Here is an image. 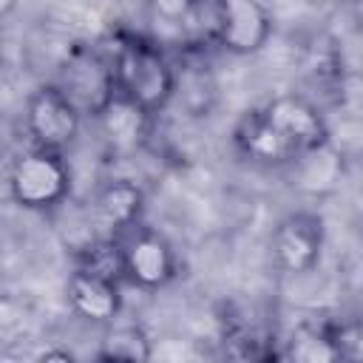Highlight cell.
Returning a JSON list of instances; mask_svg holds the SVG:
<instances>
[{
	"mask_svg": "<svg viewBox=\"0 0 363 363\" xmlns=\"http://www.w3.org/2000/svg\"><path fill=\"white\" fill-rule=\"evenodd\" d=\"M99 360H130V363H145L153 360V340L142 326H113L105 332L102 346L96 352Z\"/></svg>",
	"mask_w": 363,
	"mask_h": 363,
	"instance_id": "14",
	"label": "cell"
},
{
	"mask_svg": "<svg viewBox=\"0 0 363 363\" xmlns=\"http://www.w3.org/2000/svg\"><path fill=\"white\" fill-rule=\"evenodd\" d=\"M96 122L105 145L116 153H133L136 147L145 145L150 130V113L122 94H113L102 105V111L96 113Z\"/></svg>",
	"mask_w": 363,
	"mask_h": 363,
	"instance_id": "9",
	"label": "cell"
},
{
	"mask_svg": "<svg viewBox=\"0 0 363 363\" xmlns=\"http://www.w3.org/2000/svg\"><path fill=\"white\" fill-rule=\"evenodd\" d=\"M122 252H125V275L142 289H162L176 278V252L162 235L150 230H142L128 241H122Z\"/></svg>",
	"mask_w": 363,
	"mask_h": 363,
	"instance_id": "8",
	"label": "cell"
},
{
	"mask_svg": "<svg viewBox=\"0 0 363 363\" xmlns=\"http://www.w3.org/2000/svg\"><path fill=\"white\" fill-rule=\"evenodd\" d=\"M65 295H68L71 309L79 318L91 320V323H111L122 309L119 284L111 281V278L94 275V272L82 269V267H77L71 272Z\"/></svg>",
	"mask_w": 363,
	"mask_h": 363,
	"instance_id": "10",
	"label": "cell"
},
{
	"mask_svg": "<svg viewBox=\"0 0 363 363\" xmlns=\"http://www.w3.org/2000/svg\"><path fill=\"white\" fill-rule=\"evenodd\" d=\"M233 142L250 162L258 164H289L295 159V150L272 128V122L264 116L261 108H252L238 116L233 128Z\"/></svg>",
	"mask_w": 363,
	"mask_h": 363,
	"instance_id": "11",
	"label": "cell"
},
{
	"mask_svg": "<svg viewBox=\"0 0 363 363\" xmlns=\"http://www.w3.org/2000/svg\"><path fill=\"white\" fill-rule=\"evenodd\" d=\"M261 111L272 122V128L286 139V145L295 150V156L329 142L326 119L309 99H303L298 94H281V96L269 99Z\"/></svg>",
	"mask_w": 363,
	"mask_h": 363,
	"instance_id": "7",
	"label": "cell"
},
{
	"mask_svg": "<svg viewBox=\"0 0 363 363\" xmlns=\"http://www.w3.org/2000/svg\"><path fill=\"white\" fill-rule=\"evenodd\" d=\"M79 119L82 113L57 85H43L28 96L26 128L37 147L57 150V153L68 147L79 133Z\"/></svg>",
	"mask_w": 363,
	"mask_h": 363,
	"instance_id": "5",
	"label": "cell"
},
{
	"mask_svg": "<svg viewBox=\"0 0 363 363\" xmlns=\"http://www.w3.org/2000/svg\"><path fill=\"white\" fill-rule=\"evenodd\" d=\"M28 323L26 306L11 295H0V343L23 340L28 335Z\"/></svg>",
	"mask_w": 363,
	"mask_h": 363,
	"instance_id": "17",
	"label": "cell"
},
{
	"mask_svg": "<svg viewBox=\"0 0 363 363\" xmlns=\"http://www.w3.org/2000/svg\"><path fill=\"white\" fill-rule=\"evenodd\" d=\"M332 343H335V352H337V360H349V363H357L363 360V329L357 320H346V323H335V326H326Z\"/></svg>",
	"mask_w": 363,
	"mask_h": 363,
	"instance_id": "18",
	"label": "cell"
},
{
	"mask_svg": "<svg viewBox=\"0 0 363 363\" xmlns=\"http://www.w3.org/2000/svg\"><path fill=\"white\" fill-rule=\"evenodd\" d=\"M14 3H17V0H0V20L14 9Z\"/></svg>",
	"mask_w": 363,
	"mask_h": 363,
	"instance_id": "21",
	"label": "cell"
},
{
	"mask_svg": "<svg viewBox=\"0 0 363 363\" xmlns=\"http://www.w3.org/2000/svg\"><path fill=\"white\" fill-rule=\"evenodd\" d=\"M289 164H292V182L303 193H312V196L332 190L343 173V156L335 150L332 139L312 147V150L298 153Z\"/></svg>",
	"mask_w": 363,
	"mask_h": 363,
	"instance_id": "13",
	"label": "cell"
},
{
	"mask_svg": "<svg viewBox=\"0 0 363 363\" xmlns=\"http://www.w3.org/2000/svg\"><path fill=\"white\" fill-rule=\"evenodd\" d=\"M79 267L94 272V275H102V278H111V281H119L125 275V252H122V241L113 238V235H105V238H96L91 241L82 255H79Z\"/></svg>",
	"mask_w": 363,
	"mask_h": 363,
	"instance_id": "16",
	"label": "cell"
},
{
	"mask_svg": "<svg viewBox=\"0 0 363 363\" xmlns=\"http://www.w3.org/2000/svg\"><path fill=\"white\" fill-rule=\"evenodd\" d=\"M281 357L295 360V363H335L337 352H335V343L326 329L298 326L292 332V337L286 340V349Z\"/></svg>",
	"mask_w": 363,
	"mask_h": 363,
	"instance_id": "15",
	"label": "cell"
},
{
	"mask_svg": "<svg viewBox=\"0 0 363 363\" xmlns=\"http://www.w3.org/2000/svg\"><path fill=\"white\" fill-rule=\"evenodd\" d=\"M37 360H62V363H71L74 354H71L68 349H43V352L37 354Z\"/></svg>",
	"mask_w": 363,
	"mask_h": 363,
	"instance_id": "20",
	"label": "cell"
},
{
	"mask_svg": "<svg viewBox=\"0 0 363 363\" xmlns=\"http://www.w3.org/2000/svg\"><path fill=\"white\" fill-rule=\"evenodd\" d=\"M150 6L164 20H182V17L190 14V9L196 6V0H150Z\"/></svg>",
	"mask_w": 363,
	"mask_h": 363,
	"instance_id": "19",
	"label": "cell"
},
{
	"mask_svg": "<svg viewBox=\"0 0 363 363\" xmlns=\"http://www.w3.org/2000/svg\"><path fill=\"white\" fill-rule=\"evenodd\" d=\"M71 190V173L57 150L34 147L23 153L9 170V193L26 210H48Z\"/></svg>",
	"mask_w": 363,
	"mask_h": 363,
	"instance_id": "2",
	"label": "cell"
},
{
	"mask_svg": "<svg viewBox=\"0 0 363 363\" xmlns=\"http://www.w3.org/2000/svg\"><path fill=\"white\" fill-rule=\"evenodd\" d=\"M213 28L221 48L247 57L267 45L272 20L261 0H213Z\"/></svg>",
	"mask_w": 363,
	"mask_h": 363,
	"instance_id": "6",
	"label": "cell"
},
{
	"mask_svg": "<svg viewBox=\"0 0 363 363\" xmlns=\"http://www.w3.org/2000/svg\"><path fill=\"white\" fill-rule=\"evenodd\" d=\"M111 71L116 94L128 96L147 113H159L176 94V74L170 62L153 43L142 37L128 34L116 43Z\"/></svg>",
	"mask_w": 363,
	"mask_h": 363,
	"instance_id": "1",
	"label": "cell"
},
{
	"mask_svg": "<svg viewBox=\"0 0 363 363\" xmlns=\"http://www.w3.org/2000/svg\"><path fill=\"white\" fill-rule=\"evenodd\" d=\"M142 207H145V193L139 190V184H133L128 179H113V182L102 184L99 193L94 196L91 218L99 230L113 235L119 230L133 227Z\"/></svg>",
	"mask_w": 363,
	"mask_h": 363,
	"instance_id": "12",
	"label": "cell"
},
{
	"mask_svg": "<svg viewBox=\"0 0 363 363\" xmlns=\"http://www.w3.org/2000/svg\"><path fill=\"white\" fill-rule=\"evenodd\" d=\"M57 88L74 102V108L79 113L96 116L102 111V105L116 94L111 60L99 57L91 48L68 51V57L62 60V68H60Z\"/></svg>",
	"mask_w": 363,
	"mask_h": 363,
	"instance_id": "3",
	"label": "cell"
},
{
	"mask_svg": "<svg viewBox=\"0 0 363 363\" xmlns=\"http://www.w3.org/2000/svg\"><path fill=\"white\" fill-rule=\"evenodd\" d=\"M326 241L323 218L312 210H295L284 216L272 233L275 264L289 275H306L318 267Z\"/></svg>",
	"mask_w": 363,
	"mask_h": 363,
	"instance_id": "4",
	"label": "cell"
}]
</instances>
